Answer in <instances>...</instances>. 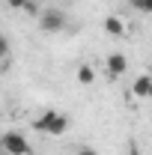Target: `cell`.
<instances>
[{
    "label": "cell",
    "instance_id": "obj_4",
    "mask_svg": "<svg viewBox=\"0 0 152 155\" xmlns=\"http://www.w3.org/2000/svg\"><path fill=\"white\" fill-rule=\"evenodd\" d=\"M104 72H107V78H111V81L122 78L125 72H128V57H125V54H119V51H111V54H107V60H104Z\"/></svg>",
    "mask_w": 152,
    "mask_h": 155
},
{
    "label": "cell",
    "instance_id": "obj_10",
    "mask_svg": "<svg viewBox=\"0 0 152 155\" xmlns=\"http://www.w3.org/2000/svg\"><path fill=\"white\" fill-rule=\"evenodd\" d=\"M75 155H98V149H93V146H78Z\"/></svg>",
    "mask_w": 152,
    "mask_h": 155
},
{
    "label": "cell",
    "instance_id": "obj_11",
    "mask_svg": "<svg viewBox=\"0 0 152 155\" xmlns=\"http://www.w3.org/2000/svg\"><path fill=\"white\" fill-rule=\"evenodd\" d=\"M45 3H57V0H45Z\"/></svg>",
    "mask_w": 152,
    "mask_h": 155
},
{
    "label": "cell",
    "instance_id": "obj_7",
    "mask_svg": "<svg viewBox=\"0 0 152 155\" xmlns=\"http://www.w3.org/2000/svg\"><path fill=\"white\" fill-rule=\"evenodd\" d=\"M9 3V9H18V12H27V15H42V9H39L36 0H6Z\"/></svg>",
    "mask_w": 152,
    "mask_h": 155
},
{
    "label": "cell",
    "instance_id": "obj_1",
    "mask_svg": "<svg viewBox=\"0 0 152 155\" xmlns=\"http://www.w3.org/2000/svg\"><path fill=\"white\" fill-rule=\"evenodd\" d=\"M33 128L42 131V134H51V137H60L69 131V116L54 110V107H48V110H42V114L33 119Z\"/></svg>",
    "mask_w": 152,
    "mask_h": 155
},
{
    "label": "cell",
    "instance_id": "obj_3",
    "mask_svg": "<svg viewBox=\"0 0 152 155\" xmlns=\"http://www.w3.org/2000/svg\"><path fill=\"white\" fill-rule=\"evenodd\" d=\"M39 27H42L45 33H60V30L66 27V15L60 12L57 6H48V9H42V15H39Z\"/></svg>",
    "mask_w": 152,
    "mask_h": 155
},
{
    "label": "cell",
    "instance_id": "obj_9",
    "mask_svg": "<svg viewBox=\"0 0 152 155\" xmlns=\"http://www.w3.org/2000/svg\"><path fill=\"white\" fill-rule=\"evenodd\" d=\"M137 12H143V15H152V0H128Z\"/></svg>",
    "mask_w": 152,
    "mask_h": 155
},
{
    "label": "cell",
    "instance_id": "obj_12",
    "mask_svg": "<svg viewBox=\"0 0 152 155\" xmlns=\"http://www.w3.org/2000/svg\"><path fill=\"white\" fill-rule=\"evenodd\" d=\"M149 101H152V93H149Z\"/></svg>",
    "mask_w": 152,
    "mask_h": 155
},
{
    "label": "cell",
    "instance_id": "obj_2",
    "mask_svg": "<svg viewBox=\"0 0 152 155\" xmlns=\"http://www.w3.org/2000/svg\"><path fill=\"white\" fill-rule=\"evenodd\" d=\"M0 149H3V155H33L27 137L21 134V131H6V134L0 137Z\"/></svg>",
    "mask_w": 152,
    "mask_h": 155
},
{
    "label": "cell",
    "instance_id": "obj_8",
    "mask_svg": "<svg viewBox=\"0 0 152 155\" xmlns=\"http://www.w3.org/2000/svg\"><path fill=\"white\" fill-rule=\"evenodd\" d=\"M75 78H78L81 87H93V84H95V69L90 66V63H81L78 72H75Z\"/></svg>",
    "mask_w": 152,
    "mask_h": 155
},
{
    "label": "cell",
    "instance_id": "obj_5",
    "mask_svg": "<svg viewBox=\"0 0 152 155\" xmlns=\"http://www.w3.org/2000/svg\"><path fill=\"white\" fill-rule=\"evenodd\" d=\"M149 93H152V75H140V78H134V84H131V96L137 98V101H149Z\"/></svg>",
    "mask_w": 152,
    "mask_h": 155
},
{
    "label": "cell",
    "instance_id": "obj_6",
    "mask_svg": "<svg viewBox=\"0 0 152 155\" xmlns=\"http://www.w3.org/2000/svg\"><path fill=\"white\" fill-rule=\"evenodd\" d=\"M101 27H104L107 36H125L128 33V24H125L122 15H107V18L101 21Z\"/></svg>",
    "mask_w": 152,
    "mask_h": 155
}]
</instances>
